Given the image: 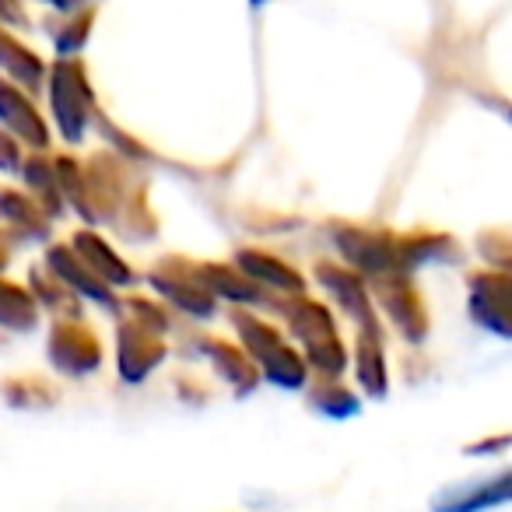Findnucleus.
Returning a JSON list of instances; mask_svg holds the SVG:
<instances>
[{"mask_svg": "<svg viewBox=\"0 0 512 512\" xmlns=\"http://www.w3.org/2000/svg\"><path fill=\"white\" fill-rule=\"evenodd\" d=\"M502 502H512V470L491 477V481L467 484V488L435 498V512H481Z\"/></svg>", "mask_w": 512, "mask_h": 512, "instance_id": "f257e3e1", "label": "nucleus"}, {"mask_svg": "<svg viewBox=\"0 0 512 512\" xmlns=\"http://www.w3.org/2000/svg\"><path fill=\"white\" fill-rule=\"evenodd\" d=\"M8 299H18V292L0 281V323H8V327H11V323H15L11 316H18V323H22V327H29L32 316H29V309H25L29 302H25V306H22V302H18V306H8Z\"/></svg>", "mask_w": 512, "mask_h": 512, "instance_id": "f03ea898", "label": "nucleus"}]
</instances>
